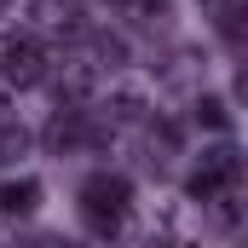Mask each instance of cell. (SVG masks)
Returning <instances> with one entry per match:
<instances>
[{"instance_id": "1", "label": "cell", "mask_w": 248, "mask_h": 248, "mask_svg": "<svg viewBox=\"0 0 248 248\" xmlns=\"http://www.w3.org/2000/svg\"><path fill=\"white\" fill-rule=\"evenodd\" d=\"M127 208H133V185H127V173H93V179L81 185V214H87V225H93L98 237H110V231L122 225Z\"/></svg>"}, {"instance_id": "2", "label": "cell", "mask_w": 248, "mask_h": 248, "mask_svg": "<svg viewBox=\"0 0 248 248\" xmlns=\"http://www.w3.org/2000/svg\"><path fill=\"white\" fill-rule=\"evenodd\" d=\"M46 81V46H41V35H12L6 46H0V87L12 93H23V87H41Z\"/></svg>"}, {"instance_id": "3", "label": "cell", "mask_w": 248, "mask_h": 248, "mask_svg": "<svg viewBox=\"0 0 248 248\" xmlns=\"http://www.w3.org/2000/svg\"><path fill=\"white\" fill-rule=\"evenodd\" d=\"M243 185V156H237V144H214V150H202V162H196V173H190V196L196 202H214V196H225V190Z\"/></svg>"}, {"instance_id": "4", "label": "cell", "mask_w": 248, "mask_h": 248, "mask_svg": "<svg viewBox=\"0 0 248 248\" xmlns=\"http://www.w3.org/2000/svg\"><path fill=\"white\" fill-rule=\"evenodd\" d=\"M93 87H98V63L93 58H63L58 63V104H87L93 98Z\"/></svg>"}, {"instance_id": "5", "label": "cell", "mask_w": 248, "mask_h": 248, "mask_svg": "<svg viewBox=\"0 0 248 248\" xmlns=\"http://www.w3.org/2000/svg\"><path fill=\"white\" fill-rule=\"evenodd\" d=\"M87 139H93L87 116H81V110H69V104H58V116L46 122V144H52V150H75V144H87Z\"/></svg>"}, {"instance_id": "6", "label": "cell", "mask_w": 248, "mask_h": 248, "mask_svg": "<svg viewBox=\"0 0 248 248\" xmlns=\"http://www.w3.org/2000/svg\"><path fill=\"white\" fill-rule=\"evenodd\" d=\"M29 23L69 35V29H75V6H69V0H29ZM35 29H29V35H35Z\"/></svg>"}, {"instance_id": "7", "label": "cell", "mask_w": 248, "mask_h": 248, "mask_svg": "<svg viewBox=\"0 0 248 248\" xmlns=\"http://www.w3.org/2000/svg\"><path fill=\"white\" fill-rule=\"evenodd\" d=\"M41 202V179H0V214H35Z\"/></svg>"}, {"instance_id": "8", "label": "cell", "mask_w": 248, "mask_h": 248, "mask_svg": "<svg viewBox=\"0 0 248 248\" xmlns=\"http://www.w3.org/2000/svg\"><path fill=\"white\" fill-rule=\"evenodd\" d=\"M104 104H110V122H122V127L150 116V98H144L139 87H110V98H104Z\"/></svg>"}, {"instance_id": "9", "label": "cell", "mask_w": 248, "mask_h": 248, "mask_svg": "<svg viewBox=\"0 0 248 248\" xmlns=\"http://www.w3.org/2000/svg\"><path fill=\"white\" fill-rule=\"evenodd\" d=\"M196 122H202V127H231V116H225V98L202 93V98H196Z\"/></svg>"}, {"instance_id": "10", "label": "cell", "mask_w": 248, "mask_h": 248, "mask_svg": "<svg viewBox=\"0 0 248 248\" xmlns=\"http://www.w3.org/2000/svg\"><path fill=\"white\" fill-rule=\"evenodd\" d=\"M133 17H144V23H156V17H168L173 12V0H122Z\"/></svg>"}, {"instance_id": "11", "label": "cell", "mask_w": 248, "mask_h": 248, "mask_svg": "<svg viewBox=\"0 0 248 248\" xmlns=\"http://www.w3.org/2000/svg\"><path fill=\"white\" fill-rule=\"evenodd\" d=\"M98 58L104 63H127V41L122 35H98Z\"/></svg>"}, {"instance_id": "12", "label": "cell", "mask_w": 248, "mask_h": 248, "mask_svg": "<svg viewBox=\"0 0 248 248\" xmlns=\"http://www.w3.org/2000/svg\"><path fill=\"white\" fill-rule=\"evenodd\" d=\"M52 248H87V243H52Z\"/></svg>"}, {"instance_id": "13", "label": "cell", "mask_w": 248, "mask_h": 248, "mask_svg": "<svg viewBox=\"0 0 248 248\" xmlns=\"http://www.w3.org/2000/svg\"><path fill=\"white\" fill-rule=\"evenodd\" d=\"M0 110H6V87H0Z\"/></svg>"}, {"instance_id": "14", "label": "cell", "mask_w": 248, "mask_h": 248, "mask_svg": "<svg viewBox=\"0 0 248 248\" xmlns=\"http://www.w3.org/2000/svg\"><path fill=\"white\" fill-rule=\"evenodd\" d=\"M162 248H185V243H162Z\"/></svg>"}, {"instance_id": "15", "label": "cell", "mask_w": 248, "mask_h": 248, "mask_svg": "<svg viewBox=\"0 0 248 248\" xmlns=\"http://www.w3.org/2000/svg\"><path fill=\"white\" fill-rule=\"evenodd\" d=\"M0 6H6V0H0Z\"/></svg>"}]
</instances>
